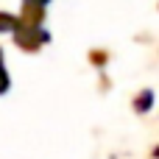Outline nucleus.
<instances>
[{
    "mask_svg": "<svg viewBox=\"0 0 159 159\" xmlns=\"http://www.w3.org/2000/svg\"><path fill=\"white\" fill-rule=\"evenodd\" d=\"M8 89V75H6V64H3V50H0V95Z\"/></svg>",
    "mask_w": 159,
    "mask_h": 159,
    "instance_id": "f257e3e1",
    "label": "nucleus"
},
{
    "mask_svg": "<svg viewBox=\"0 0 159 159\" xmlns=\"http://www.w3.org/2000/svg\"><path fill=\"white\" fill-rule=\"evenodd\" d=\"M25 3H28V6H34V8H45L50 0H25Z\"/></svg>",
    "mask_w": 159,
    "mask_h": 159,
    "instance_id": "f03ea898",
    "label": "nucleus"
}]
</instances>
